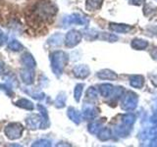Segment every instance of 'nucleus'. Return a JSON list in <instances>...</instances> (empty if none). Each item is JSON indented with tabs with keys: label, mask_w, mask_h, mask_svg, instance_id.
<instances>
[{
	"label": "nucleus",
	"mask_w": 157,
	"mask_h": 147,
	"mask_svg": "<svg viewBox=\"0 0 157 147\" xmlns=\"http://www.w3.org/2000/svg\"><path fill=\"white\" fill-rule=\"evenodd\" d=\"M56 12V10L51 4L48 3H40L34 8L33 14L36 18L38 20H46L48 17L52 16V15Z\"/></svg>",
	"instance_id": "obj_1"
},
{
	"label": "nucleus",
	"mask_w": 157,
	"mask_h": 147,
	"mask_svg": "<svg viewBox=\"0 0 157 147\" xmlns=\"http://www.w3.org/2000/svg\"><path fill=\"white\" fill-rule=\"evenodd\" d=\"M24 130L23 126L20 123H10L4 129L5 135L7 136V138L10 140H16L19 139L22 136Z\"/></svg>",
	"instance_id": "obj_2"
},
{
	"label": "nucleus",
	"mask_w": 157,
	"mask_h": 147,
	"mask_svg": "<svg viewBox=\"0 0 157 147\" xmlns=\"http://www.w3.org/2000/svg\"><path fill=\"white\" fill-rule=\"evenodd\" d=\"M21 62L23 65L28 68V69H32V68H34L36 67V61H34V59L33 57V55L31 53H24L22 57H21Z\"/></svg>",
	"instance_id": "obj_3"
},
{
	"label": "nucleus",
	"mask_w": 157,
	"mask_h": 147,
	"mask_svg": "<svg viewBox=\"0 0 157 147\" xmlns=\"http://www.w3.org/2000/svg\"><path fill=\"white\" fill-rule=\"evenodd\" d=\"M21 77H22V81L26 83V85H32L33 82L34 74L31 69H28V70L21 71Z\"/></svg>",
	"instance_id": "obj_4"
},
{
	"label": "nucleus",
	"mask_w": 157,
	"mask_h": 147,
	"mask_svg": "<svg viewBox=\"0 0 157 147\" xmlns=\"http://www.w3.org/2000/svg\"><path fill=\"white\" fill-rule=\"evenodd\" d=\"M26 124L29 127V129H37V126L40 125V121H39V118L36 115H29L27 117L26 119Z\"/></svg>",
	"instance_id": "obj_5"
},
{
	"label": "nucleus",
	"mask_w": 157,
	"mask_h": 147,
	"mask_svg": "<svg viewBox=\"0 0 157 147\" xmlns=\"http://www.w3.org/2000/svg\"><path fill=\"white\" fill-rule=\"evenodd\" d=\"M15 105L17 107H20V108H23V109H26V110H33V103L28 100V99H24V98H21V99L17 100L16 102L14 103Z\"/></svg>",
	"instance_id": "obj_6"
},
{
	"label": "nucleus",
	"mask_w": 157,
	"mask_h": 147,
	"mask_svg": "<svg viewBox=\"0 0 157 147\" xmlns=\"http://www.w3.org/2000/svg\"><path fill=\"white\" fill-rule=\"evenodd\" d=\"M8 48H9V50H11L13 52H19V51L23 50L24 46L20 41L14 39V40H11L8 43Z\"/></svg>",
	"instance_id": "obj_7"
},
{
	"label": "nucleus",
	"mask_w": 157,
	"mask_h": 147,
	"mask_svg": "<svg viewBox=\"0 0 157 147\" xmlns=\"http://www.w3.org/2000/svg\"><path fill=\"white\" fill-rule=\"evenodd\" d=\"M12 87L13 86L11 85H9L8 82H6V83H1V85H0V90L4 91L8 96L12 97V95H13V88Z\"/></svg>",
	"instance_id": "obj_8"
},
{
	"label": "nucleus",
	"mask_w": 157,
	"mask_h": 147,
	"mask_svg": "<svg viewBox=\"0 0 157 147\" xmlns=\"http://www.w3.org/2000/svg\"><path fill=\"white\" fill-rule=\"evenodd\" d=\"M38 145L46 146V145H49V144H48V141H46V140H39V141L34 142V143L33 144V146H38Z\"/></svg>",
	"instance_id": "obj_9"
},
{
	"label": "nucleus",
	"mask_w": 157,
	"mask_h": 147,
	"mask_svg": "<svg viewBox=\"0 0 157 147\" xmlns=\"http://www.w3.org/2000/svg\"><path fill=\"white\" fill-rule=\"evenodd\" d=\"M4 72H5V65L3 62L0 61V76H1Z\"/></svg>",
	"instance_id": "obj_10"
},
{
	"label": "nucleus",
	"mask_w": 157,
	"mask_h": 147,
	"mask_svg": "<svg viewBox=\"0 0 157 147\" xmlns=\"http://www.w3.org/2000/svg\"><path fill=\"white\" fill-rule=\"evenodd\" d=\"M2 34H3V33H2V32H1V31H0V36H2Z\"/></svg>",
	"instance_id": "obj_11"
}]
</instances>
